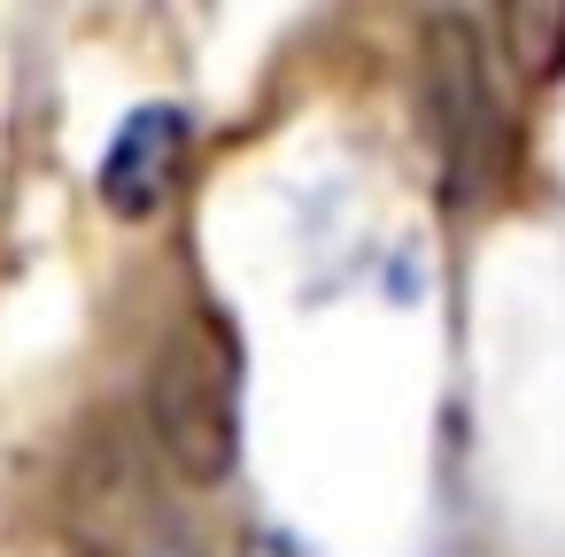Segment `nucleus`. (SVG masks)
<instances>
[{
    "label": "nucleus",
    "instance_id": "f257e3e1",
    "mask_svg": "<svg viewBox=\"0 0 565 557\" xmlns=\"http://www.w3.org/2000/svg\"><path fill=\"white\" fill-rule=\"evenodd\" d=\"M148 433L163 464L194 488H217L241 457V333L225 310L194 302L148 356Z\"/></svg>",
    "mask_w": 565,
    "mask_h": 557
},
{
    "label": "nucleus",
    "instance_id": "f03ea898",
    "mask_svg": "<svg viewBox=\"0 0 565 557\" xmlns=\"http://www.w3.org/2000/svg\"><path fill=\"white\" fill-rule=\"evenodd\" d=\"M418 94H426V125H434V156H441V186L449 202H480L503 186L511 171V125H503V94L488 78V47L465 17H434L418 40Z\"/></svg>",
    "mask_w": 565,
    "mask_h": 557
},
{
    "label": "nucleus",
    "instance_id": "7ed1b4c3",
    "mask_svg": "<svg viewBox=\"0 0 565 557\" xmlns=\"http://www.w3.org/2000/svg\"><path fill=\"white\" fill-rule=\"evenodd\" d=\"M186 109L179 101H148L117 125L109 156H102V202L117 217H156L171 194H179V171H186Z\"/></svg>",
    "mask_w": 565,
    "mask_h": 557
},
{
    "label": "nucleus",
    "instance_id": "20e7f679",
    "mask_svg": "<svg viewBox=\"0 0 565 557\" xmlns=\"http://www.w3.org/2000/svg\"><path fill=\"white\" fill-rule=\"evenodd\" d=\"M495 40L503 63H519V78H557L565 71V9H495Z\"/></svg>",
    "mask_w": 565,
    "mask_h": 557
},
{
    "label": "nucleus",
    "instance_id": "39448f33",
    "mask_svg": "<svg viewBox=\"0 0 565 557\" xmlns=\"http://www.w3.org/2000/svg\"><path fill=\"white\" fill-rule=\"evenodd\" d=\"M241 557H310L295 534H279V526H256L248 542H241Z\"/></svg>",
    "mask_w": 565,
    "mask_h": 557
}]
</instances>
